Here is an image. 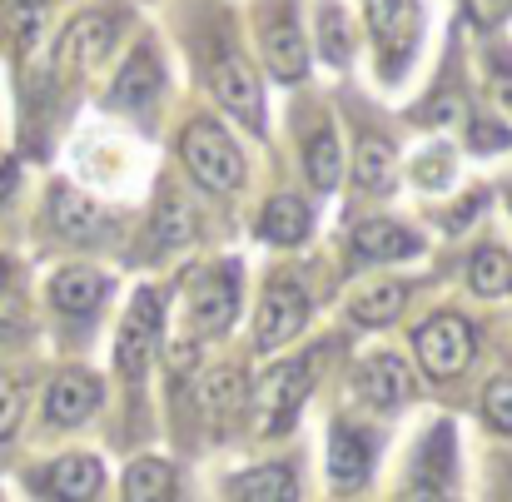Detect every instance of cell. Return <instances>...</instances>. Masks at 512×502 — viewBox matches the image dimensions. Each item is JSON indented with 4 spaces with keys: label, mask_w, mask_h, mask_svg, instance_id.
Returning a JSON list of instances; mask_svg holds the SVG:
<instances>
[{
    "label": "cell",
    "mask_w": 512,
    "mask_h": 502,
    "mask_svg": "<svg viewBox=\"0 0 512 502\" xmlns=\"http://www.w3.org/2000/svg\"><path fill=\"white\" fill-rule=\"evenodd\" d=\"M0 284H5V264H0Z\"/></svg>",
    "instance_id": "74e56055"
},
{
    "label": "cell",
    "mask_w": 512,
    "mask_h": 502,
    "mask_svg": "<svg viewBox=\"0 0 512 502\" xmlns=\"http://www.w3.org/2000/svg\"><path fill=\"white\" fill-rule=\"evenodd\" d=\"M50 219H55V229L65 234V239H75V244H95V239H105V214L85 199V194H75V189H55V199H50Z\"/></svg>",
    "instance_id": "9a60e30c"
},
{
    "label": "cell",
    "mask_w": 512,
    "mask_h": 502,
    "mask_svg": "<svg viewBox=\"0 0 512 502\" xmlns=\"http://www.w3.org/2000/svg\"><path fill=\"white\" fill-rule=\"evenodd\" d=\"M20 413H25V383L20 378H0V443L20 428Z\"/></svg>",
    "instance_id": "f546056e"
},
{
    "label": "cell",
    "mask_w": 512,
    "mask_h": 502,
    "mask_svg": "<svg viewBox=\"0 0 512 502\" xmlns=\"http://www.w3.org/2000/svg\"><path fill=\"white\" fill-rule=\"evenodd\" d=\"M184 239H189V214H184V204L165 199L160 214H155V244H160V249H174V244H184Z\"/></svg>",
    "instance_id": "83f0119b"
},
{
    "label": "cell",
    "mask_w": 512,
    "mask_h": 502,
    "mask_svg": "<svg viewBox=\"0 0 512 502\" xmlns=\"http://www.w3.org/2000/svg\"><path fill=\"white\" fill-rule=\"evenodd\" d=\"M264 65L279 75V80H299L309 70V50H304V30L294 25L289 10H274L269 25H264Z\"/></svg>",
    "instance_id": "7c38bea8"
},
{
    "label": "cell",
    "mask_w": 512,
    "mask_h": 502,
    "mask_svg": "<svg viewBox=\"0 0 512 502\" xmlns=\"http://www.w3.org/2000/svg\"><path fill=\"white\" fill-rule=\"evenodd\" d=\"M125 502H174V468L160 458H135L125 473Z\"/></svg>",
    "instance_id": "44dd1931"
},
{
    "label": "cell",
    "mask_w": 512,
    "mask_h": 502,
    "mask_svg": "<svg viewBox=\"0 0 512 502\" xmlns=\"http://www.w3.org/2000/svg\"><path fill=\"white\" fill-rule=\"evenodd\" d=\"M160 314H165V294L160 289H140L125 324H120V338H115V368L125 378H140L155 358V343H160Z\"/></svg>",
    "instance_id": "5b68a950"
},
{
    "label": "cell",
    "mask_w": 512,
    "mask_h": 502,
    "mask_svg": "<svg viewBox=\"0 0 512 502\" xmlns=\"http://www.w3.org/2000/svg\"><path fill=\"white\" fill-rule=\"evenodd\" d=\"M234 502H299V488H294V473L284 463H264V468H249L239 473L234 483Z\"/></svg>",
    "instance_id": "d6986e66"
},
{
    "label": "cell",
    "mask_w": 512,
    "mask_h": 502,
    "mask_svg": "<svg viewBox=\"0 0 512 502\" xmlns=\"http://www.w3.org/2000/svg\"><path fill=\"white\" fill-rule=\"evenodd\" d=\"M413 348H418V363H423L428 378H458V373L473 363L478 334H473L468 319L438 314V319H428V324L413 334Z\"/></svg>",
    "instance_id": "3957f363"
},
{
    "label": "cell",
    "mask_w": 512,
    "mask_h": 502,
    "mask_svg": "<svg viewBox=\"0 0 512 502\" xmlns=\"http://www.w3.org/2000/svg\"><path fill=\"white\" fill-rule=\"evenodd\" d=\"M468 140H473L478 150H508V130H503V125H493V120H478Z\"/></svg>",
    "instance_id": "4dcf8cb0"
},
{
    "label": "cell",
    "mask_w": 512,
    "mask_h": 502,
    "mask_svg": "<svg viewBox=\"0 0 512 502\" xmlns=\"http://www.w3.org/2000/svg\"><path fill=\"white\" fill-rule=\"evenodd\" d=\"M512 0H478V10H483V20H498V15H508Z\"/></svg>",
    "instance_id": "836d02e7"
},
{
    "label": "cell",
    "mask_w": 512,
    "mask_h": 502,
    "mask_svg": "<svg viewBox=\"0 0 512 502\" xmlns=\"http://www.w3.org/2000/svg\"><path fill=\"white\" fill-rule=\"evenodd\" d=\"M209 90H214V100L239 125H249L254 135H264V90H259V75H254V65L244 55H219L214 70H209Z\"/></svg>",
    "instance_id": "52a82bcc"
},
{
    "label": "cell",
    "mask_w": 512,
    "mask_h": 502,
    "mask_svg": "<svg viewBox=\"0 0 512 502\" xmlns=\"http://www.w3.org/2000/svg\"><path fill=\"white\" fill-rule=\"evenodd\" d=\"M368 25L378 40V70L393 80L418 45V0H368Z\"/></svg>",
    "instance_id": "277c9868"
},
{
    "label": "cell",
    "mask_w": 512,
    "mask_h": 502,
    "mask_svg": "<svg viewBox=\"0 0 512 502\" xmlns=\"http://www.w3.org/2000/svg\"><path fill=\"white\" fill-rule=\"evenodd\" d=\"M368 438L363 433H353V428H334V443H329V478H334V488L343 493H358L363 483H368Z\"/></svg>",
    "instance_id": "2e32d148"
},
{
    "label": "cell",
    "mask_w": 512,
    "mask_h": 502,
    "mask_svg": "<svg viewBox=\"0 0 512 502\" xmlns=\"http://www.w3.org/2000/svg\"><path fill=\"white\" fill-rule=\"evenodd\" d=\"M204 408H209L214 428H229L239 418V408H244V378L234 368H214L204 378Z\"/></svg>",
    "instance_id": "603a6c76"
},
{
    "label": "cell",
    "mask_w": 512,
    "mask_h": 502,
    "mask_svg": "<svg viewBox=\"0 0 512 502\" xmlns=\"http://www.w3.org/2000/svg\"><path fill=\"white\" fill-rule=\"evenodd\" d=\"M304 169H309L314 189H334V184H339L343 155H339V140H334L329 130H319V135L309 140V150H304Z\"/></svg>",
    "instance_id": "d4e9b609"
},
{
    "label": "cell",
    "mask_w": 512,
    "mask_h": 502,
    "mask_svg": "<svg viewBox=\"0 0 512 502\" xmlns=\"http://www.w3.org/2000/svg\"><path fill=\"white\" fill-rule=\"evenodd\" d=\"M388 174H393V145H388V140H378V135H368V140L358 145L353 179H358L363 189H383V184H388Z\"/></svg>",
    "instance_id": "484cf974"
},
{
    "label": "cell",
    "mask_w": 512,
    "mask_h": 502,
    "mask_svg": "<svg viewBox=\"0 0 512 502\" xmlns=\"http://www.w3.org/2000/svg\"><path fill=\"white\" fill-rule=\"evenodd\" d=\"M304 319H309V299H304V289H299L294 279H274L269 294H264V304H259L254 343H259V348H284L289 338L304 329Z\"/></svg>",
    "instance_id": "ba28073f"
},
{
    "label": "cell",
    "mask_w": 512,
    "mask_h": 502,
    "mask_svg": "<svg viewBox=\"0 0 512 502\" xmlns=\"http://www.w3.org/2000/svg\"><path fill=\"white\" fill-rule=\"evenodd\" d=\"M508 502H512V488H508Z\"/></svg>",
    "instance_id": "f35d334b"
},
{
    "label": "cell",
    "mask_w": 512,
    "mask_h": 502,
    "mask_svg": "<svg viewBox=\"0 0 512 502\" xmlns=\"http://www.w3.org/2000/svg\"><path fill=\"white\" fill-rule=\"evenodd\" d=\"M105 294H110L105 274H95V269H85V264H70V269H60V274L50 279V299H55V309L70 314V319L95 314V309L105 304Z\"/></svg>",
    "instance_id": "5bb4252c"
},
{
    "label": "cell",
    "mask_w": 512,
    "mask_h": 502,
    "mask_svg": "<svg viewBox=\"0 0 512 502\" xmlns=\"http://www.w3.org/2000/svg\"><path fill=\"white\" fill-rule=\"evenodd\" d=\"M179 155H184V169H189L204 189H214V194L244 184V155L234 150V140H229L214 120H194V125L184 130V140H179Z\"/></svg>",
    "instance_id": "6da1fadb"
},
{
    "label": "cell",
    "mask_w": 512,
    "mask_h": 502,
    "mask_svg": "<svg viewBox=\"0 0 512 502\" xmlns=\"http://www.w3.org/2000/svg\"><path fill=\"white\" fill-rule=\"evenodd\" d=\"M403 304H408V284H373V289H363L348 304V314H353V324L383 329V324H393L403 314Z\"/></svg>",
    "instance_id": "ffe728a7"
},
{
    "label": "cell",
    "mask_w": 512,
    "mask_h": 502,
    "mask_svg": "<svg viewBox=\"0 0 512 502\" xmlns=\"http://www.w3.org/2000/svg\"><path fill=\"white\" fill-rule=\"evenodd\" d=\"M448 160H443V155H433V160H428V165H423V160H418V184H448Z\"/></svg>",
    "instance_id": "d6a6232c"
},
{
    "label": "cell",
    "mask_w": 512,
    "mask_h": 502,
    "mask_svg": "<svg viewBox=\"0 0 512 502\" xmlns=\"http://www.w3.org/2000/svg\"><path fill=\"white\" fill-rule=\"evenodd\" d=\"M309 388H314V358L269 368L264 383H259V423H264V433H284L299 418Z\"/></svg>",
    "instance_id": "8992f818"
},
{
    "label": "cell",
    "mask_w": 512,
    "mask_h": 502,
    "mask_svg": "<svg viewBox=\"0 0 512 502\" xmlns=\"http://www.w3.org/2000/svg\"><path fill=\"white\" fill-rule=\"evenodd\" d=\"M319 40H324V55H329L334 65L348 60V30H343L339 5H324V10H319Z\"/></svg>",
    "instance_id": "f1b7e54d"
},
{
    "label": "cell",
    "mask_w": 512,
    "mask_h": 502,
    "mask_svg": "<svg viewBox=\"0 0 512 502\" xmlns=\"http://www.w3.org/2000/svg\"><path fill=\"white\" fill-rule=\"evenodd\" d=\"M483 418L498 428V433H512V378H493L483 388Z\"/></svg>",
    "instance_id": "4316f807"
},
{
    "label": "cell",
    "mask_w": 512,
    "mask_h": 502,
    "mask_svg": "<svg viewBox=\"0 0 512 502\" xmlns=\"http://www.w3.org/2000/svg\"><path fill=\"white\" fill-rule=\"evenodd\" d=\"M353 388H358V398H363L368 408H383V413H388V408H398V403L413 398V373L403 368V358H393V353H373V358L358 363Z\"/></svg>",
    "instance_id": "30bf717a"
},
{
    "label": "cell",
    "mask_w": 512,
    "mask_h": 502,
    "mask_svg": "<svg viewBox=\"0 0 512 502\" xmlns=\"http://www.w3.org/2000/svg\"><path fill=\"white\" fill-rule=\"evenodd\" d=\"M0 5H30V0H0Z\"/></svg>",
    "instance_id": "8d00e7d4"
},
{
    "label": "cell",
    "mask_w": 512,
    "mask_h": 502,
    "mask_svg": "<svg viewBox=\"0 0 512 502\" xmlns=\"http://www.w3.org/2000/svg\"><path fill=\"white\" fill-rule=\"evenodd\" d=\"M498 95L512 105V65H498Z\"/></svg>",
    "instance_id": "d590c367"
},
{
    "label": "cell",
    "mask_w": 512,
    "mask_h": 502,
    "mask_svg": "<svg viewBox=\"0 0 512 502\" xmlns=\"http://www.w3.org/2000/svg\"><path fill=\"white\" fill-rule=\"evenodd\" d=\"M398 502H448V493H443L438 483L418 478V483H408V488H403V498H398Z\"/></svg>",
    "instance_id": "1f68e13d"
},
{
    "label": "cell",
    "mask_w": 512,
    "mask_h": 502,
    "mask_svg": "<svg viewBox=\"0 0 512 502\" xmlns=\"http://www.w3.org/2000/svg\"><path fill=\"white\" fill-rule=\"evenodd\" d=\"M95 408H100V378H95V373H85V368H65V373H55V383H50V393H45V413H50V423H60V428H80Z\"/></svg>",
    "instance_id": "8fae6325"
},
{
    "label": "cell",
    "mask_w": 512,
    "mask_h": 502,
    "mask_svg": "<svg viewBox=\"0 0 512 502\" xmlns=\"http://www.w3.org/2000/svg\"><path fill=\"white\" fill-rule=\"evenodd\" d=\"M309 234V209L299 204V199H274V204H264V214H259V239H269V244H299Z\"/></svg>",
    "instance_id": "7402d4cb"
},
{
    "label": "cell",
    "mask_w": 512,
    "mask_h": 502,
    "mask_svg": "<svg viewBox=\"0 0 512 502\" xmlns=\"http://www.w3.org/2000/svg\"><path fill=\"white\" fill-rule=\"evenodd\" d=\"M468 284L483 294V299H498V294H512V259L503 249H478L473 264H468Z\"/></svg>",
    "instance_id": "cb8c5ba5"
},
{
    "label": "cell",
    "mask_w": 512,
    "mask_h": 502,
    "mask_svg": "<svg viewBox=\"0 0 512 502\" xmlns=\"http://www.w3.org/2000/svg\"><path fill=\"white\" fill-rule=\"evenodd\" d=\"M155 90H160V60H155L150 50H140V55H130V65L115 75V85H110V105H120V110H140V105L155 100Z\"/></svg>",
    "instance_id": "e0dca14e"
},
{
    "label": "cell",
    "mask_w": 512,
    "mask_h": 502,
    "mask_svg": "<svg viewBox=\"0 0 512 502\" xmlns=\"http://www.w3.org/2000/svg\"><path fill=\"white\" fill-rule=\"evenodd\" d=\"M40 488L55 502H90L105 488V468L95 458H85V453H70V458H60V463H50L40 473Z\"/></svg>",
    "instance_id": "4fadbf2b"
},
{
    "label": "cell",
    "mask_w": 512,
    "mask_h": 502,
    "mask_svg": "<svg viewBox=\"0 0 512 502\" xmlns=\"http://www.w3.org/2000/svg\"><path fill=\"white\" fill-rule=\"evenodd\" d=\"M15 189V160H0V199Z\"/></svg>",
    "instance_id": "e575fe53"
},
{
    "label": "cell",
    "mask_w": 512,
    "mask_h": 502,
    "mask_svg": "<svg viewBox=\"0 0 512 502\" xmlns=\"http://www.w3.org/2000/svg\"><path fill=\"white\" fill-rule=\"evenodd\" d=\"M115 35H120V15L115 10H90V15L70 20L65 35H60V45H55V75L60 80L90 75L105 60V50L115 45Z\"/></svg>",
    "instance_id": "7a4b0ae2"
},
{
    "label": "cell",
    "mask_w": 512,
    "mask_h": 502,
    "mask_svg": "<svg viewBox=\"0 0 512 502\" xmlns=\"http://www.w3.org/2000/svg\"><path fill=\"white\" fill-rule=\"evenodd\" d=\"M353 249L363 259H413L418 254V239L403 224H393V219H368V224L353 229Z\"/></svg>",
    "instance_id": "ac0fdd59"
},
{
    "label": "cell",
    "mask_w": 512,
    "mask_h": 502,
    "mask_svg": "<svg viewBox=\"0 0 512 502\" xmlns=\"http://www.w3.org/2000/svg\"><path fill=\"white\" fill-rule=\"evenodd\" d=\"M189 314H194V329H199V334L229 329L234 314H239V269H209V274L194 284Z\"/></svg>",
    "instance_id": "9c48e42d"
}]
</instances>
